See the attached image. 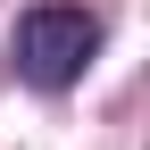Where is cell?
Here are the masks:
<instances>
[{"label": "cell", "instance_id": "6da1fadb", "mask_svg": "<svg viewBox=\"0 0 150 150\" xmlns=\"http://www.w3.org/2000/svg\"><path fill=\"white\" fill-rule=\"evenodd\" d=\"M92 59H100V17L83 0H33L17 17V75L33 92H75Z\"/></svg>", "mask_w": 150, "mask_h": 150}]
</instances>
